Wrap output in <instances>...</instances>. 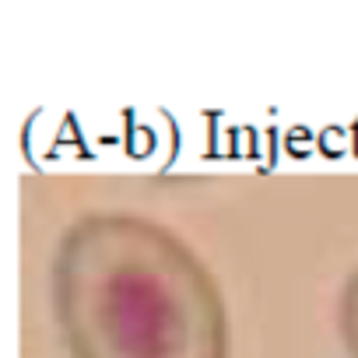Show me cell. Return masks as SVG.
Returning <instances> with one entry per match:
<instances>
[{"mask_svg":"<svg viewBox=\"0 0 358 358\" xmlns=\"http://www.w3.org/2000/svg\"><path fill=\"white\" fill-rule=\"evenodd\" d=\"M50 292L71 358H232L218 281L151 218H78L57 243Z\"/></svg>","mask_w":358,"mask_h":358,"instance_id":"obj_1","label":"cell"},{"mask_svg":"<svg viewBox=\"0 0 358 358\" xmlns=\"http://www.w3.org/2000/svg\"><path fill=\"white\" fill-rule=\"evenodd\" d=\"M337 327H341V341H344L348 358H358V267L348 274V281L341 288Z\"/></svg>","mask_w":358,"mask_h":358,"instance_id":"obj_2","label":"cell"}]
</instances>
